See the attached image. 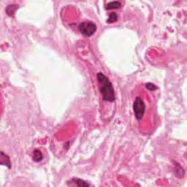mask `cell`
<instances>
[{
    "label": "cell",
    "instance_id": "9",
    "mask_svg": "<svg viewBox=\"0 0 187 187\" xmlns=\"http://www.w3.org/2000/svg\"><path fill=\"white\" fill-rule=\"evenodd\" d=\"M118 16L117 13L116 12H110V14H109V17H108V19L107 20V23H116V21H118Z\"/></svg>",
    "mask_w": 187,
    "mask_h": 187
},
{
    "label": "cell",
    "instance_id": "7",
    "mask_svg": "<svg viewBox=\"0 0 187 187\" xmlns=\"http://www.w3.org/2000/svg\"><path fill=\"white\" fill-rule=\"evenodd\" d=\"M19 5H16V4H12V5H9L6 8V12L8 16H13L14 13H15L16 10H17L18 8H19Z\"/></svg>",
    "mask_w": 187,
    "mask_h": 187
},
{
    "label": "cell",
    "instance_id": "1",
    "mask_svg": "<svg viewBox=\"0 0 187 187\" xmlns=\"http://www.w3.org/2000/svg\"><path fill=\"white\" fill-rule=\"evenodd\" d=\"M97 79L99 84V89L102 97V99L108 102H113L116 100L115 89L111 81L102 72H99L97 74Z\"/></svg>",
    "mask_w": 187,
    "mask_h": 187
},
{
    "label": "cell",
    "instance_id": "10",
    "mask_svg": "<svg viewBox=\"0 0 187 187\" xmlns=\"http://www.w3.org/2000/svg\"><path fill=\"white\" fill-rule=\"evenodd\" d=\"M146 88H147L148 90L149 91H156L158 89V87L156 86V85H154V83H148L146 84Z\"/></svg>",
    "mask_w": 187,
    "mask_h": 187
},
{
    "label": "cell",
    "instance_id": "4",
    "mask_svg": "<svg viewBox=\"0 0 187 187\" xmlns=\"http://www.w3.org/2000/svg\"><path fill=\"white\" fill-rule=\"evenodd\" d=\"M175 164H174V169H175V174L176 176L178 178H183L185 175V171L183 170V168L181 166V164L179 163L176 162V161H174Z\"/></svg>",
    "mask_w": 187,
    "mask_h": 187
},
{
    "label": "cell",
    "instance_id": "2",
    "mask_svg": "<svg viewBox=\"0 0 187 187\" xmlns=\"http://www.w3.org/2000/svg\"><path fill=\"white\" fill-rule=\"evenodd\" d=\"M146 105L143 98L140 96L135 97V101L133 102V111L135 116L137 120H141L146 113Z\"/></svg>",
    "mask_w": 187,
    "mask_h": 187
},
{
    "label": "cell",
    "instance_id": "8",
    "mask_svg": "<svg viewBox=\"0 0 187 187\" xmlns=\"http://www.w3.org/2000/svg\"><path fill=\"white\" fill-rule=\"evenodd\" d=\"M72 181L73 183H75L76 186H88L89 184L86 182V181H83V180L78 178H72Z\"/></svg>",
    "mask_w": 187,
    "mask_h": 187
},
{
    "label": "cell",
    "instance_id": "6",
    "mask_svg": "<svg viewBox=\"0 0 187 187\" xmlns=\"http://www.w3.org/2000/svg\"><path fill=\"white\" fill-rule=\"evenodd\" d=\"M32 159H33L34 161H35V162H40V161L43 160V155L41 151L39 149L34 150L33 154H32Z\"/></svg>",
    "mask_w": 187,
    "mask_h": 187
},
{
    "label": "cell",
    "instance_id": "3",
    "mask_svg": "<svg viewBox=\"0 0 187 187\" xmlns=\"http://www.w3.org/2000/svg\"><path fill=\"white\" fill-rule=\"evenodd\" d=\"M78 29L83 35L86 37H92L97 32V25L93 21H84L81 23L78 26Z\"/></svg>",
    "mask_w": 187,
    "mask_h": 187
},
{
    "label": "cell",
    "instance_id": "5",
    "mask_svg": "<svg viewBox=\"0 0 187 187\" xmlns=\"http://www.w3.org/2000/svg\"><path fill=\"white\" fill-rule=\"evenodd\" d=\"M121 7V3L119 1H113L110 2L105 6V9L108 10H116V9H119Z\"/></svg>",
    "mask_w": 187,
    "mask_h": 187
}]
</instances>
